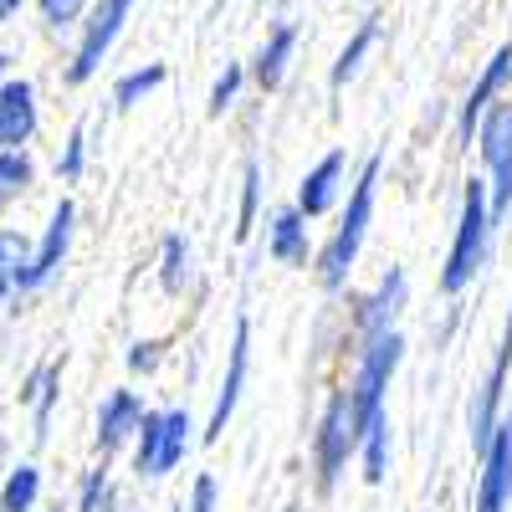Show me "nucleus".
<instances>
[{
  "mask_svg": "<svg viewBox=\"0 0 512 512\" xmlns=\"http://www.w3.org/2000/svg\"><path fill=\"white\" fill-rule=\"evenodd\" d=\"M379 164H384L379 154H369V159H364V169H359L354 185H349V205H344V216H338V226H333L328 246L313 256L323 292H338V287H344V282H349V272H354V262H359V251H364V236H369V226H374Z\"/></svg>",
  "mask_w": 512,
  "mask_h": 512,
  "instance_id": "1",
  "label": "nucleus"
},
{
  "mask_svg": "<svg viewBox=\"0 0 512 512\" xmlns=\"http://www.w3.org/2000/svg\"><path fill=\"white\" fill-rule=\"evenodd\" d=\"M400 359H405V338H400V328L364 338L359 364H354V379L344 384L349 415H354V436H364L374 420H384V390H390V379H395Z\"/></svg>",
  "mask_w": 512,
  "mask_h": 512,
  "instance_id": "2",
  "label": "nucleus"
},
{
  "mask_svg": "<svg viewBox=\"0 0 512 512\" xmlns=\"http://www.w3.org/2000/svg\"><path fill=\"white\" fill-rule=\"evenodd\" d=\"M487 241H492V221H487V185L482 180H466L461 190V221H456V241L446 251V267H441V292L461 297L472 287V277L487 262Z\"/></svg>",
  "mask_w": 512,
  "mask_h": 512,
  "instance_id": "3",
  "label": "nucleus"
},
{
  "mask_svg": "<svg viewBox=\"0 0 512 512\" xmlns=\"http://www.w3.org/2000/svg\"><path fill=\"white\" fill-rule=\"evenodd\" d=\"M134 6L139 0H93L88 11H82V21H77V47H72V57H67V88H82V82H93L98 72H103V62H108V52L118 47V36H123V26H128V16H134Z\"/></svg>",
  "mask_w": 512,
  "mask_h": 512,
  "instance_id": "4",
  "label": "nucleus"
},
{
  "mask_svg": "<svg viewBox=\"0 0 512 512\" xmlns=\"http://www.w3.org/2000/svg\"><path fill=\"white\" fill-rule=\"evenodd\" d=\"M477 149H482V169H487V221L492 231L507 221L512 210V103H492L482 118H477Z\"/></svg>",
  "mask_w": 512,
  "mask_h": 512,
  "instance_id": "5",
  "label": "nucleus"
},
{
  "mask_svg": "<svg viewBox=\"0 0 512 512\" xmlns=\"http://www.w3.org/2000/svg\"><path fill=\"white\" fill-rule=\"evenodd\" d=\"M190 431H195L190 410H144L139 431H134V472L144 482L169 477L190 451Z\"/></svg>",
  "mask_w": 512,
  "mask_h": 512,
  "instance_id": "6",
  "label": "nucleus"
},
{
  "mask_svg": "<svg viewBox=\"0 0 512 512\" xmlns=\"http://www.w3.org/2000/svg\"><path fill=\"white\" fill-rule=\"evenodd\" d=\"M72 231H77V205L62 195V200L52 205L47 226H41V236H36L31 251H26V267H21V277H16V297L41 292V287H47V282L62 272L67 251H72Z\"/></svg>",
  "mask_w": 512,
  "mask_h": 512,
  "instance_id": "7",
  "label": "nucleus"
},
{
  "mask_svg": "<svg viewBox=\"0 0 512 512\" xmlns=\"http://www.w3.org/2000/svg\"><path fill=\"white\" fill-rule=\"evenodd\" d=\"M354 415H349V395L338 390L328 400V410L318 415V431H313V466H318V492H333L338 477H344V466L354 461Z\"/></svg>",
  "mask_w": 512,
  "mask_h": 512,
  "instance_id": "8",
  "label": "nucleus"
},
{
  "mask_svg": "<svg viewBox=\"0 0 512 512\" xmlns=\"http://www.w3.org/2000/svg\"><path fill=\"white\" fill-rule=\"evenodd\" d=\"M477 461H482V477H477V507L472 512H507L512 507V410L497 415Z\"/></svg>",
  "mask_w": 512,
  "mask_h": 512,
  "instance_id": "9",
  "label": "nucleus"
},
{
  "mask_svg": "<svg viewBox=\"0 0 512 512\" xmlns=\"http://www.w3.org/2000/svg\"><path fill=\"white\" fill-rule=\"evenodd\" d=\"M246 369H251V318H236V328H231V354H226V379H221L216 405H210V420H205V431H200L205 446H216L221 431L231 425V415H236V405H241V390H246Z\"/></svg>",
  "mask_w": 512,
  "mask_h": 512,
  "instance_id": "10",
  "label": "nucleus"
},
{
  "mask_svg": "<svg viewBox=\"0 0 512 512\" xmlns=\"http://www.w3.org/2000/svg\"><path fill=\"white\" fill-rule=\"evenodd\" d=\"M41 134V93L31 77L0 82V149H31Z\"/></svg>",
  "mask_w": 512,
  "mask_h": 512,
  "instance_id": "11",
  "label": "nucleus"
},
{
  "mask_svg": "<svg viewBox=\"0 0 512 512\" xmlns=\"http://www.w3.org/2000/svg\"><path fill=\"white\" fill-rule=\"evenodd\" d=\"M344 175H349V154L344 149H328L308 175H303V185H297V216L303 221H318V216H328V210L338 205V190H344Z\"/></svg>",
  "mask_w": 512,
  "mask_h": 512,
  "instance_id": "12",
  "label": "nucleus"
},
{
  "mask_svg": "<svg viewBox=\"0 0 512 512\" xmlns=\"http://www.w3.org/2000/svg\"><path fill=\"white\" fill-rule=\"evenodd\" d=\"M507 88H512V41H502V47L487 57L482 77L472 82V93H466V103H461V139H466V144H472V134H477V118H482Z\"/></svg>",
  "mask_w": 512,
  "mask_h": 512,
  "instance_id": "13",
  "label": "nucleus"
},
{
  "mask_svg": "<svg viewBox=\"0 0 512 512\" xmlns=\"http://www.w3.org/2000/svg\"><path fill=\"white\" fill-rule=\"evenodd\" d=\"M144 400H139V390H108L103 395V405H98V436H93V446L103 451V456H113L118 446H128L134 441V431H139V420H144Z\"/></svg>",
  "mask_w": 512,
  "mask_h": 512,
  "instance_id": "14",
  "label": "nucleus"
},
{
  "mask_svg": "<svg viewBox=\"0 0 512 512\" xmlns=\"http://www.w3.org/2000/svg\"><path fill=\"white\" fill-rule=\"evenodd\" d=\"M297 36H303V31H297V21H277V26L267 31V41L256 47L246 77H251L262 93H277V88H282V77H287V67H292V57H297Z\"/></svg>",
  "mask_w": 512,
  "mask_h": 512,
  "instance_id": "15",
  "label": "nucleus"
},
{
  "mask_svg": "<svg viewBox=\"0 0 512 512\" xmlns=\"http://www.w3.org/2000/svg\"><path fill=\"white\" fill-rule=\"evenodd\" d=\"M62 369H67V359H47V364H36L21 384V405H31V441L36 446L52 431V410L62 400Z\"/></svg>",
  "mask_w": 512,
  "mask_h": 512,
  "instance_id": "16",
  "label": "nucleus"
},
{
  "mask_svg": "<svg viewBox=\"0 0 512 512\" xmlns=\"http://www.w3.org/2000/svg\"><path fill=\"white\" fill-rule=\"evenodd\" d=\"M400 308H405V272H400V267H390V272L379 277V287L359 303V313H354L359 344H364V338H374V333H390V328H395V318H400Z\"/></svg>",
  "mask_w": 512,
  "mask_h": 512,
  "instance_id": "17",
  "label": "nucleus"
},
{
  "mask_svg": "<svg viewBox=\"0 0 512 512\" xmlns=\"http://www.w3.org/2000/svg\"><path fill=\"white\" fill-rule=\"evenodd\" d=\"M267 251L282 267H308L313 262V241H308V221L297 216V205H282L267 216Z\"/></svg>",
  "mask_w": 512,
  "mask_h": 512,
  "instance_id": "18",
  "label": "nucleus"
},
{
  "mask_svg": "<svg viewBox=\"0 0 512 512\" xmlns=\"http://www.w3.org/2000/svg\"><path fill=\"white\" fill-rule=\"evenodd\" d=\"M190 277H195V251L180 231H169L164 246H159V287H164V297H185Z\"/></svg>",
  "mask_w": 512,
  "mask_h": 512,
  "instance_id": "19",
  "label": "nucleus"
},
{
  "mask_svg": "<svg viewBox=\"0 0 512 512\" xmlns=\"http://www.w3.org/2000/svg\"><path fill=\"white\" fill-rule=\"evenodd\" d=\"M169 82V67L164 62H144V67H128L118 82H113V108L128 113V108H139L144 98H154L159 88Z\"/></svg>",
  "mask_w": 512,
  "mask_h": 512,
  "instance_id": "20",
  "label": "nucleus"
},
{
  "mask_svg": "<svg viewBox=\"0 0 512 512\" xmlns=\"http://www.w3.org/2000/svg\"><path fill=\"white\" fill-rule=\"evenodd\" d=\"M36 507H41V466L16 461L0 482V512H36Z\"/></svg>",
  "mask_w": 512,
  "mask_h": 512,
  "instance_id": "21",
  "label": "nucleus"
},
{
  "mask_svg": "<svg viewBox=\"0 0 512 512\" xmlns=\"http://www.w3.org/2000/svg\"><path fill=\"white\" fill-rule=\"evenodd\" d=\"M374 41H379V21L369 16V21H364V26H359V31L349 36V47H344V52H338V62L328 67V88H333V93H338V88H349V82L359 77V67H364V57L374 52Z\"/></svg>",
  "mask_w": 512,
  "mask_h": 512,
  "instance_id": "22",
  "label": "nucleus"
},
{
  "mask_svg": "<svg viewBox=\"0 0 512 512\" xmlns=\"http://www.w3.org/2000/svg\"><path fill=\"white\" fill-rule=\"evenodd\" d=\"M26 251H31V236L26 231L0 226V313L16 303V277L26 267Z\"/></svg>",
  "mask_w": 512,
  "mask_h": 512,
  "instance_id": "23",
  "label": "nucleus"
},
{
  "mask_svg": "<svg viewBox=\"0 0 512 512\" xmlns=\"http://www.w3.org/2000/svg\"><path fill=\"white\" fill-rule=\"evenodd\" d=\"M36 154L31 149H0V205L21 200L31 185H36Z\"/></svg>",
  "mask_w": 512,
  "mask_h": 512,
  "instance_id": "24",
  "label": "nucleus"
},
{
  "mask_svg": "<svg viewBox=\"0 0 512 512\" xmlns=\"http://www.w3.org/2000/svg\"><path fill=\"white\" fill-rule=\"evenodd\" d=\"M354 456L364 461V482H369V487H379V482H384V472H390V415L374 420L369 431L359 436Z\"/></svg>",
  "mask_w": 512,
  "mask_h": 512,
  "instance_id": "25",
  "label": "nucleus"
},
{
  "mask_svg": "<svg viewBox=\"0 0 512 512\" xmlns=\"http://www.w3.org/2000/svg\"><path fill=\"white\" fill-rule=\"evenodd\" d=\"M118 507V487L108 477V466H93V472H82L77 482V502L67 512H113Z\"/></svg>",
  "mask_w": 512,
  "mask_h": 512,
  "instance_id": "26",
  "label": "nucleus"
},
{
  "mask_svg": "<svg viewBox=\"0 0 512 512\" xmlns=\"http://www.w3.org/2000/svg\"><path fill=\"white\" fill-rule=\"evenodd\" d=\"M88 175V123H72L67 128V144L57 149V180L62 185H77Z\"/></svg>",
  "mask_w": 512,
  "mask_h": 512,
  "instance_id": "27",
  "label": "nucleus"
},
{
  "mask_svg": "<svg viewBox=\"0 0 512 512\" xmlns=\"http://www.w3.org/2000/svg\"><path fill=\"white\" fill-rule=\"evenodd\" d=\"M256 210H262V169H256V159H246V169H241V205H236V241H246L256 231Z\"/></svg>",
  "mask_w": 512,
  "mask_h": 512,
  "instance_id": "28",
  "label": "nucleus"
},
{
  "mask_svg": "<svg viewBox=\"0 0 512 512\" xmlns=\"http://www.w3.org/2000/svg\"><path fill=\"white\" fill-rule=\"evenodd\" d=\"M241 88H246V67H241V62H226V72L216 77V88H210V103H205L210 118H221V113L241 98Z\"/></svg>",
  "mask_w": 512,
  "mask_h": 512,
  "instance_id": "29",
  "label": "nucleus"
},
{
  "mask_svg": "<svg viewBox=\"0 0 512 512\" xmlns=\"http://www.w3.org/2000/svg\"><path fill=\"white\" fill-rule=\"evenodd\" d=\"M93 0H36V16H41V26L47 31H67V26H77L82 21V11H88Z\"/></svg>",
  "mask_w": 512,
  "mask_h": 512,
  "instance_id": "30",
  "label": "nucleus"
},
{
  "mask_svg": "<svg viewBox=\"0 0 512 512\" xmlns=\"http://www.w3.org/2000/svg\"><path fill=\"white\" fill-rule=\"evenodd\" d=\"M164 364V338H139V344H128V369L134 374H154Z\"/></svg>",
  "mask_w": 512,
  "mask_h": 512,
  "instance_id": "31",
  "label": "nucleus"
},
{
  "mask_svg": "<svg viewBox=\"0 0 512 512\" xmlns=\"http://www.w3.org/2000/svg\"><path fill=\"white\" fill-rule=\"evenodd\" d=\"M185 512H221V487H216V477H210V472H200V477H195Z\"/></svg>",
  "mask_w": 512,
  "mask_h": 512,
  "instance_id": "32",
  "label": "nucleus"
},
{
  "mask_svg": "<svg viewBox=\"0 0 512 512\" xmlns=\"http://www.w3.org/2000/svg\"><path fill=\"white\" fill-rule=\"evenodd\" d=\"M21 6H26V0H0V26L16 21V16H21Z\"/></svg>",
  "mask_w": 512,
  "mask_h": 512,
  "instance_id": "33",
  "label": "nucleus"
},
{
  "mask_svg": "<svg viewBox=\"0 0 512 512\" xmlns=\"http://www.w3.org/2000/svg\"><path fill=\"white\" fill-rule=\"evenodd\" d=\"M502 354H512V313H507V333H502Z\"/></svg>",
  "mask_w": 512,
  "mask_h": 512,
  "instance_id": "34",
  "label": "nucleus"
},
{
  "mask_svg": "<svg viewBox=\"0 0 512 512\" xmlns=\"http://www.w3.org/2000/svg\"><path fill=\"white\" fill-rule=\"evenodd\" d=\"M6 77H11V57H6V52H0V82H6Z\"/></svg>",
  "mask_w": 512,
  "mask_h": 512,
  "instance_id": "35",
  "label": "nucleus"
},
{
  "mask_svg": "<svg viewBox=\"0 0 512 512\" xmlns=\"http://www.w3.org/2000/svg\"><path fill=\"white\" fill-rule=\"evenodd\" d=\"M47 512H67V507H62V502H57V507H47Z\"/></svg>",
  "mask_w": 512,
  "mask_h": 512,
  "instance_id": "36",
  "label": "nucleus"
},
{
  "mask_svg": "<svg viewBox=\"0 0 512 512\" xmlns=\"http://www.w3.org/2000/svg\"><path fill=\"white\" fill-rule=\"evenodd\" d=\"M175 512H185V502H180V507H175Z\"/></svg>",
  "mask_w": 512,
  "mask_h": 512,
  "instance_id": "37",
  "label": "nucleus"
},
{
  "mask_svg": "<svg viewBox=\"0 0 512 512\" xmlns=\"http://www.w3.org/2000/svg\"><path fill=\"white\" fill-rule=\"evenodd\" d=\"M0 210H6V205H0Z\"/></svg>",
  "mask_w": 512,
  "mask_h": 512,
  "instance_id": "38",
  "label": "nucleus"
}]
</instances>
